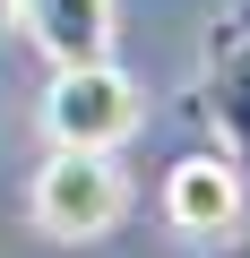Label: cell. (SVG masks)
I'll use <instances>...</instances> for the list:
<instances>
[{"label":"cell","mask_w":250,"mask_h":258,"mask_svg":"<svg viewBox=\"0 0 250 258\" xmlns=\"http://www.w3.org/2000/svg\"><path fill=\"white\" fill-rule=\"evenodd\" d=\"M26 215L43 241H104L121 215H130V181L104 147H52L35 189H26Z\"/></svg>","instance_id":"obj_1"},{"label":"cell","mask_w":250,"mask_h":258,"mask_svg":"<svg viewBox=\"0 0 250 258\" xmlns=\"http://www.w3.org/2000/svg\"><path fill=\"white\" fill-rule=\"evenodd\" d=\"M241 215H250V198H241V164L233 155H181L164 172V224L181 241H233Z\"/></svg>","instance_id":"obj_3"},{"label":"cell","mask_w":250,"mask_h":258,"mask_svg":"<svg viewBox=\"0 0 250 258\" xmlns=\"http://www.w3.org/2000/svg\"><path fill=\"white\" fill-rule=\"evenodd\" d=\"M9 18H18V0H0V43H9Z\"/></svg>","instance_id":"obj_6"},{"label":"cell","mask_w":250,"mask_h":258,"mask_svg":"<svg viewBox=\"0 0 250 258\" xmlns=\"http://www.w3.org/2000/svg\"><path fill=\"white\" fill-rule=\"evenodd\" d=\"M18 18H26V35L52 52V69L112 52V0H18Z\"/></svg>","instance_id":"obj_4"},{"label":"cell","mask_w":250,"mask_h":258,"mask_svg":"<svg viewBox=\"0 0 250 258\" xmlns=\"http://www.w3.org/2000/svg\"><path fill=\"white\" fill-rule=\"evenodd\" d=\"M138 120H147V103H138L130 69H121L112 52H104V60H69V69H52V95H43L52 147H104V155H112Z\"/></svg>","instance_id":"obj_2"},{"label":"cell","mask_w":250,"mask_h":258,"mask_svg":"<svg viewBox=\"0 0 250 258\" xmlns=\"http://www.w3.org/2000/svg\"><path fill=\"white\" fill-rule=\"evenodd\" d=\"M207 120L224 129L233 164H250V18H233L207 52Z\"/></svg>","instance_id":"obj_5"}]
</instances>
